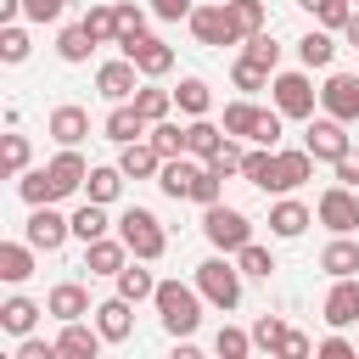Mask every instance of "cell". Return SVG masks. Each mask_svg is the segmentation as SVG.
Instances as JSON below:
<instances>
[{
    "label": "cell",
    "instance_id": "obj_5",
    "mask_svg": "<svg viewBox=\"0 0 359 359\" xmlns=\"http://www.w3.org/2000/svg\"><path fill=\"white\" fill-rule=\"evenodd\" d=\"M314 219H320L331 236H353V230H359V191H353V185H331V191H320Z\"/></svg>",
    "mask_w": 359,
    "mask_h": 359
},
{
    "label": "cell",
    "instance_id": "obj_32",
    "mask_svg": "<svg viewBox=\"0 0 359 359\" xmlns=\"http://www.w3.org/2000/svg\"><path fill=\"white\" fill-rule=\"evenodd\" d=\"M174 107L185 112V118H208V107H213V90H208V79H180V90H174Z\"/></svg>",
    "mask_w": 359,
    "mask_h": 359
},
{
    "label": "cell",
    "instance_id": "obj_25",
    "mask_svg": "<svg viewBox=\"0 0 359 359\" xmlns=\"http://www.w3.org/2000/svg\"><path fill=\"white\" fill-rule=\"evenodd\" d=\"M84 135H90V112H84V107L67 101V107L50 112V140H56V146H79Z\"/></svg>",
    "mask_w": 359,
    "mask_h": 359
},
{
    "label": "cell",
    "instance_id": "obj_8",
    "mask_svg": "<svg viewBox=\"0 0 359 359\" xmlns=\"http://www.w3.org/2000/svg\"><path fill=\"white\" fill-rule=\"evenodd\" d=\"M22 236H28L39 252H56V247L73 236V213H56L50 202H39V208L28 213V224H22Z\"/></svg>",
    "mask_w": 359,
    "mask_h": 359
},
{
    "label": "cell",
    "instance_id": "obj_7",
    "mask_svg": "<svg viewBox=\"0 0 359 359\" xmlns=\"http://www.w3.org/2000/svg\"><path fill=\"white\" fill-rule=\"evenodd\" d=\"M185 22H191V39H196V45H208V50H219V45H241V34H236V22H230L224 0H219V6H196Z\"/></svg>",
    "mask_w": 359,
    "mask_h": 359
},
{
    "label": "cell",
    "instance_id": "obj_20",
    "mask_svg": "<svg viewBox=\"0 0 359 359\" xmlns=\"http://www.w3.org/2000/svg\"><path fill=\"white\" fill-rule=\"evenodd\" d=\"M101 325H84V320H67L62 331H56V348H62V359H95L101 353Z\"/></svg>",
    "mask_w": 359,
    "mask_h": 359
},
{
    "label": "cell",
    "instance_id": "obj_35",
    "mask_svg": "<svg viewBox=\"0 0 359 359\" xmlns=\"http://www.w3.org/2000/svg\"><path fill=\"white\" fill-rule=\"evenodd\" d=\"M107 230H118V224L107 219V202H90V196H84V208L73 213V236H79V241H95V236H107Z\"/></svg>",
    "mask_w": 359,
    "mask_h": 359
},
{
    "label": "cell",
    "instance_id": "obj_39",
    "mask_svg": "<svg viewBox=\"0 0 359 359\" xmlns=\"http://www.w3.org/2000/svg\"><path fill=\"white\" fill-rule=\"evenodd\" d=\"M258 112H264V107H252L247 95H241V101H230V107H224V135H236V140H252V129H258Z\"/></svg>",
    "mask_w": 359,
    "mask_h": 359
},
{
    "label": "cell",
    "instance_id": "obj_48",
    "mask_svg": "<svg viewBox=\"0 0 359 359\" xmlns=\"http://www.w3.org/2000/svg\"><path fill=\"white\" fill-rule=\"evenodd\" d=\"M280 342H286V325H280V314H258V325H252V348H269V353H280Z\"/></svg>",
    "mask_w": 359,
    "mask_h": 359
},
{
    "label": "cell",
    "instance_id": "obj_44",
    "mask_svg": "<svg viewBox=\"0 0 359 359\" xmlns=\"http://www.w3.org/2000/svg\"><path fill=\"white\" fill-rule=\"evenodd\" d=\"M146 140H151V146H157L163 157H185V129H180V123H168V118H157Z\"/></svg>",
    "mask_w": 359,
    "mask_h": 359
},
{
    "label": "cell",
    "instance_id": "obj_45",
    "mask_svg": "<svg viewBox=\"0 0 359 359\" xmlns=\"http://www.w3.org/2000/svg\"><path fill=\"white\" fill-rule=\"evenodd\" d=\"M247 348H252V331L219 325V337H213V353H219V359H247Z\"/></svg>",
    "mask_w": 359,
    "mask_h": 359
},
{
    "label": "cell",
    "instance_id": "obj_52",
    "mask_svg": "<svg viewBox=\"0 0 359 359\" xmlns=\"http://www.w3.org/2000/svg\"><path fill=\"white\" fill-rule=\"evenodd\" d=\"M219 191H224V180L202 163V174H196V185H191V202H196V208H213V202H219Z\"/></svg>",
    "mask_w": 359,
    "mask_h": 359
},
{
    "label": "cell",
    "instance_id": "obj_3",
    "mask_svg": "<svg viewBox=\"0 0 359 359\" xmlns=\"http://www.w3.org/2000/svg\"><path fill=\"white\" fill-rule=\"evenodd\" d=\"M196 286H202V297H208L213 309H236V303H241V264H236V252L202 258V264H196Z\"/></svg>",
    "mask_w": 359,
    "mask_h": 359
},
{
    "label": "cell",
    "instance_id": "obj_49",
    "mask_svg": "<svg viewBox=\"0 0 359 359\" xmlns=\"http://www.w3.org/2000/svg\"><path fill=\"white\" fill-rule=\"evenodd\" d=\"M280 123H286V112L280 107H264L258 112V129H252V146H280Z\"/></svg>",
    "mask_w": 359,
    "mask_h": 359
},
{
    "label": "cell",
    "instance_id": "obj_11",
    "mask_svg": "<svg viewBox=\"0 0 359 359\" xmlns=\"http://www.w3.org/2000/svg\"><path fill=\"white\" fill-rule=\"evenodd\" d=\"M309 180H314V151L309 146H275V196H286Z\"/></svg>",
    "mask_w": 359,
    "mask_h": 359
},
{
    "label": "cell",
    "instance_id": "obj_54",
    "mask_svg": "<svg viewBox=\"0 0 359 359\" xmlns=\"http://www.w3.org/2000/svg\"><path fill=\"white\" fill-rule=\"evenodd\" d=\"M67 11V0H22V17L28 22H56Z\"/></svg>",
    "mask_w": 359,
    "mask_h": 359
},
{
    "label": "cell",
    "instance_id": "obj_30",
    "mask_svg": "<svg viewBox=\"0 0 359 359\" xmlns=\"http://www.w3.org/2000/svg\"><path fill=\"white\" fill-rule=\"evenodd\" d=\"M241 180L258 191H275V146H247L241 157Z\"/></svg>",
    "mask_w": 359,
    "mask_h": 359
},
{
    "label": "cell",
    "instance_id": "obj_37",
    "mask_svg": "<svg viewBox=\"0 0 359 359\" xmlns=\"http://www.w3.org/2000/svg\"><path fill=\"white\" fill-rule=\"evenodd\" d=\"M224 11H230V22H236L241 39H247V34H264V22H269L264 0H224Z\"/></svg>",
    "mask_w": 359,
    "mask_h": 359
},
{
    "label": "cell",
    "instance_id": "obj_29",
    "mask_svg": "<svg viewBox=\"0 0 359 359\" xmlns=\"http://www.w3.org/2000/svg\"><path fill=\"white\" fill-rule=\"evenodd\" d=\"M320 269H325L331 280H342V275H359V241H353V236H337V241L320 252Z\"/></svg>",
    "mask_w": 359,
    "mask_h": 359
},
{
    "label": "cell",
    "instance_id": "obj_31",
    "mask_svg": "<svg viewBox=\"0 0 359 359\" xmlns=\"http://www.w3.org/2000/svg\"><path fill=\"white\" fill-rule=\"evenodd\" d=\"M140 264H146V258H129V264H123V269L112 275V280H118V297H129V303H146V297L157 292L151 269H140Z\"/></svg>",
    "mask_w": 359,
    "mask_h": 359
},
{
    "label": "cell",
    "instance_id": "obj_1",
    "mask_svg": "<svg viewBox=\"0 0 359 359\" xmlns=\"http://www.w3.org/2000/svg\"><path fill=\"white\" fill-rule=\"evenodd\" d=\"M151 303H157V314H163V331L168 337H191L196 325H202V286L196 280H157V292H151Z\"/></svg>",
    "mask_w": 359,
    "mask_h": 359
},
{
    "label": "cell",
    "instance_id": "obj_47",
    "mask_svg": "<svg viewBox=\"0 0 359 359\" xmlns=\"http://www.w3.org/2000/svg\"><path fill=\"white\" fill-rule=\"evenodd\" d=\"M241 56H252V62H264V67H280V45L269 39V28H264V34H247V39H241Z\"/></svg>",
    "mask_w": 359,
    "mask_h": 359
},
{
    "label": "cell",
    "instance_id": "obj_19",
    "mask_svg": "<svg viewBox=\"0 0 359 359\" xmlns=\"http://www.w3.org/2000/svg\"><path fill=\"white\" fill-rule=\"evenodd\" d=\"M95 325H101L107 342H129V337H135V303H129V297H107V303H95Z\"/></svg>",
    "mask_w": 359,
    "mask_h": 359
},
{
    "label": "cell",
    "instance_id": "obj_50",
    "mask_svg": "<svg viewBox=\"0 0 359 359\" xmlns=\"http://www.w3.org/2000/svg\"><path fill=\"white\" fill-rule=\"evenodd\" d=\"M0 163H6V174H22V168H28V135L11 129V135L0 140Z\"/></svg>",
    "mask_w": 359,
    "mask_h": 359
},
{
    "label": "cell",
    "instance_id": "obj_36",
    "mask_svg": "<svg viewBox=\"0 0 359 359\" xmlns=\"http://www.w3.org/2000/svg\"><path fill=\"white\" fill-rule=\"evenodd\" d=\"M135 112H140L146 123L168 118V112H174V90H163V84H140V90H135Z\"/></svg>",
    "mask_w": 359,
    "mask_h": 359
},
{
    "label": "cell",
    "instance_id": "obj_2",
    "mask_svg": "<svg viewBox=\"0 0 359 359\" xmlns=\"http://www.w3.org/2000/svg\"><path fill=\"white\" fill-rule=\"evenodd\" d=\"M118 236H123L129 252L146 258V264H157V258L168 252V230H163V219H157L151 208H123V213H118Z\"/></svg>",
    "mask_w": 359,
    "mask_h": 359
},
{
    "label": "cell",
    "instance_id": "obj_34",
    "mask_svg": "<svg viewBox=\"0 0 359 359\" xmlns=\"http://www.w3.org/2000/svg\"><path fill=\"white\" fill-rule=\"evenodd\" d=\"M269 79H275V67H264V62H252V56H236V67H230V84H236L241 95L269 90Z\"/></svg>",
    "mask_w": 359,
    "mask_h": 359
},
{
    "label": "cell",
    "instance_id": "obj_58",
    "mask_svg": "<svg viewBox=\"0 0 359 359\" xmlns=\"http://www.w3.org/2000/svg\"><path fill=\"white\" fill-rule=\"evenodd\" d=\"M309 348H314V342H309L303 331H286V342H280V359H309Z\"/></svg>",
    "mask_w": 359,
    "mask_h": 359
},
{
    "label": "cell",
    "instance_id": "obj_42",
    "mask_svg": "<svg viewBox=\"0 0 359 359\" xmlns=\"http://www.w3.org/2000/svg\"><path fill=\"white\" fill-rule=\"evenodd\" d=\"M236 264H241V275H252V280H269L280 264H275V252L269 247H258V241H247L241 252H236Z\"/></svg>",
    "mask_w": 359,
    "mask_h": 359
},
{
    "label": "cell",
    "instance_id": "obj_40",
    "mask_svg": "<svg viewBox=\"0 0 359 359\" xmlns=\"http://www.w3.org/2000/svg\"><path fill=\"white\" fill-rule=\"evenodd\" d=\"M17 191H22V202H28V208H39V202H56L50 168H22V174H17Z\"/></svg>",
    "mask_w": 359,
    "mask_h": 359
},
{
    "label": "cell",
    "instance_id": "obj_33",
    "mask_svg": "<svg viewBox=\"0 0 359 359\" xmlns=\"http://www.w3.org/2000/svg\"><path fill=\"white\" fill-rule=\"evenodd\" d=\"M34 320H39V303H34V297H6V303H0V331L28 337V331H34Z\"/></svg>",
    "mask_w": 359,
    "mask_h": 359
},
{
    "label": "cell",
    "instance_id": "obj_55",
    "mask_svg": "<svg viewBox=\"0 0 359 359\" xmlns=\"http://www.w3.org/2000/svg\"><path fill=\"white\" fill-rule=\"evenodd\" d=\"M17 359H62V348L56 342H39V337H22L17 342Z\"/></svg>",
    "mask_w": 359,
    "mask_h": 359
},
{
    "label": "cell",
    "instance_id": "obj_28",
    "mask_svg": "<svg viewBox=\"0 0 359 359\" xmlns=\"http://www.w3.org/2000/svg\"><path fill=\"white\" fill-rule=\"evenodd\" d=\"M123 180H129V174H123L118 163H95V168H90V180H84V196L112 208V202H118V191H123Z\"/></svg>",
    "mask_w": 359,
    "mask_h": 359
},
{
    "label": "cell",
    "instance_id": "obj_12",
    "mask_svg": "<svg viewBox=\"0 0 359 359\" xmlns=\"http://www.w3.org/2000/svg\"><path fill=\"white\" fill-rule=\"evenodd\" d=\"M95 90L118 107V101H135V90H140V67L129 62V56H118V62H101L95 67Z\"/></svg>",
    "mask_w": 359,
    "mask_h": 359
},
{
    "label": "cell",
    "instance_id": "obj_62",
    "mask_svg": "<svg viewBox=\"0 0 359 359\" xmlns=\"http://www.w3.org/2000/svg\"><path fill=\"white\" fill-rule=\"evenodd\" d=\"M353 6H359V0H353Z\"/></svg>",
    "mask_w": 359,
    "mask_h": 359
},
{
    "label": "cell",
    "instance_id": "obj_26",
    "mask_svg": "<svg viewBox=\"0 0 359 359\" xmlns=\"http://www.w3.org/2000/svg\"><path fill=\"white\" fill-rule=\"evenodd\" d=\"M297 62L314 73V67H331L337 62V39H331V28H309L303 39H297Z\"/></svg>",
    "mask_w": 359,
    "mask_h": 359
},
{
    "label": "cell",
    "instance_id": "obj_21",
    "mask_svg": "<svg viewBox=\"0 0 359 359\" xmlns=\"http://www.w3.org/2000/svg\"><path fill=\"white\" fill-rule=\"evenodd\" d=\"M101 135H107V140H118V146H129V140H146V135H151V123L135 112V101H118V107L107 112Z\"/></svg>",
    "mask_w": 359,
    "mask_h": 359
},
{
    "label": "cell",
    "instance_id": "obj_51",
    "mask_svg": "<svg viewBox=\"0 0 359 359\" xmlns=\"http://www.w3.org/2000/svg\"><path fill=\"white\" fill-rule=\"evenodd\" d=\"M241 157H247V151H241V146H236V135H230V140H224V146L208 157V168H213L219 180H230V174H241Z\"/></svg>",
    "mask_w": 359,
    "mask_h": 359
},
{
    "label": "cell",
    "instance_id": "obj_10",
    "mask_svg": "<svg viewBox=\"0 0 359 359\" xmlns=\"http://www.w3.org/2000/svg\"><path fill=\"white\" fill-rule=\"evenodd\" d=\"M135 67H140V79H163V73H174V45L168 39H151V34H140V39H129V45H118Z\"/></svg>",
    "mask_w": 359,
    "mask_h": 359
},
{
    "label": "cell",
    "instance_id": "obj_61",
    "mask_svg": "<svg viewBox=\"0 0 359 359\" xmlns=\"http://www.w3.org/2000/svg\"><path fill=\"white\" fill-rule=\"evenodd\" d=\"M297 6H303V11H320V6H325V0H297Z\"/></svg>",
    "mask_w": 359,
    "mask_h": 359
},
{
    "label": "cell",
    "instance_id": "obj_43",
    "mask_svg": "<svg viewBox=\"0 0 359 359\" xmlns=\"http://www.w3.org/2000/svg\"><path fill=\"white\" fill-rule=\"evenodd\" d=\"M28 50H34L28 45V28L22 22H0V62L17 67V62H28Z\"/></svg>",
    "mask_w": 359,
    "mask_h": 359
},
{
    "label": "cell",
    "instance_id": "obj_60",
    "mask_svg": "<svg viewBox=\"0 0 359 359\" xmlns=\"http://www.w3.org/2000/svg\"><path fill=\"white\" fill-rule=\"evenodd\" d=\"M342 39H348V45H359V6H353V17L342 22Z\"/></svg>",
    "mask_w": 359,
    "mask_h": 359
},
{
    "label": "cell",
    "instance_id": "obj_59",
    "mask_svg": "<svg viewBox=\"0 0 359 359\" xmlns=\"http://www.w3.org/2000/svg\"><path fill=\"white\" fill-rule=\"evenodd\" d=\"M22 17V0H0V22H17Z\"/></svg>",
    "mask_w": 359,
    "mask_h": 359
},
{
    "label": "cell",
    "instance_id": "obj_9",
    "mask_svg": "<svg viewBox=\"0 0 359 359\" xmlns=\"http://www.w3.org/2000/svg\"><path fill=\"white\" fill-rule=\"evenodd\" d=\"M303 146L314 151V163H337V157H342L353 140H348V123L325 112V118H309V135H303Z\"/></svg>",
    "mask_w": 359,
    "mask_h": 359
},
{
    "label": "cell",
    "instance_id": "obj_24",
    "mask_svg": "<svg viewBox=\"0 0 359 359\" xmlns=\"http://www.w3.org/2000/svg\"><path fill=\"white\" fill-rule=\"evenodd\" d=\"M34 252H39V247H34L28 236H22V241H0V280H6V286H22V280L34 275Z\"/></svg>",
    "mask_w": 359,
    "mask_h": 359
},
{
    "label": "cell",
    "instance_id": "obj_6",
    "mask_svg": "<svg viewBox=\"0 0 359 359\" xmlns=\"http://www.w3.org/2000/svg\"><path fill=\"white\" fill-rule=\"evenodd\" d=\"M269 95H275V107L286 118H314V107H320V90H314L309 73H275L269 79Z\"/></svg>",
    "mask_w": 359,
    "mask_h": 359
},
{
    "label": "cell",
    "instance_id": "obj_41",
    "mask_svg": "<svg viewBox=\"0 0 359 359\" xmlns=\"http://www.w3.org/2000/svg\"><path fill=\"white\" fill-rule=\"evenodd\" d=\"M84 28L95 45H118V6H90L84 11Z\"/></svg>",
    "mask_w": 359,
    "mask_h": 359
},
{
    "label": "cell",
    "instance_id": "obj_57",
    "mask_svg": "<svg viewBox=\"0 0 359 359\" xmlns=\"http://www.w3.org/2000/svg\"><path fill=\"white\" fill-rule=\"evenodd\" d=\"M151 11H157L163 22H185V17L196 11V0H151Z\"/></svg>",
    "mask_w": 359,
    "mask_h": 359
},
{
    "label": "cell",
    "instance_id": "obj_53",
    "mask_svg": "<svg viewBox=\"0 0 359 359\" xmlns=\"http://www.w3.org/2000/svg\"><path fill=\"white\" fill-rule=\"evenodd\" d=\"M314 353H320V359H353L359 348H353L342 331H331V337H320V342H314Z\"/></svg>",
    "mask_w": 359,
    "mask_h": 359
},
{
    "label": "cell",
    "instance_id": "obj_17",
    "mask_svg": "<svg viewBox=\"0 0 359 359\" xmlns=\"http://www.w3.org/2000/svg\"><path fill=\"white\" fill-rule=\"evenodd\" d=\"M129 258H135V252H129L123 236H95V241H84V269H90V275H118Z\"/></svg>",
    "mask_w": 359,
    "mask_h": 359
},
{
    "label": "cell",
    "instance_id": "obj_4",
    "mask_svg": "<svg viewBox=\"0 0 359 359\" xmlns=\"http://www.w3.org/2000/svg\"><path fill=\"white\" fill-rule=\"evenodd\" d=\"M202 236H208L219 252H241V247L252 241V219H247L241 208L213 202V208H202Z\"/></svg>",
    "mask_w": 359,
    "mask_h": 359
},
{
    "label": "cell",
    "instance_id": "obj_46",
    "mask_svg": "<svg viewBox=\"0 0 359 359\" xmlns=\"http://www.w3.org/2000/svg\"><path fill=\"white\" fill-rule=\"evenodd\" d=\"M146 34V11L135 6V0H118V45H129V39H140Z\"/></svg>",
    "mask_w": 359,
    "mask_h": 359
},
{
    "label": "cell",
    "instance_id": "obj_22",
    "mask_svg": "<svg viewBox=\"0 0 359 359\" xmlns=\"http://www.w3.org/2000/svg\"><path fill=\"white\" fill-rule=\"evenodd\" d=\"M309 224H314V213H309L297 196H280V202L269 208V236H280V241H297Z\"/></svg>",
    "mask_w": 359,
    "mask_h": 359
},
{
    "label": "cell",
    "instance_id": "obj_16",
    "mask_svg": "<svg viewBox=\"0 0 359 359\" xmlns=\"http://www.w3.org/2000/svg\"><path fill=\"white\" fill-rule=\"evenodd\" d=\"M45 168H50L56 202H62V196H73V191H84V180H90V163L79 157V146H62V151H56V157H50Z\"/></svg>",
    "mask_w": 359,
    "mask_h": 359
},
{
    "label": "cell",
    "instance_id": "obj_38",
    "mask_svg": "<svg viewBox=\"0 0 359 359\" xmlns=\"http://www.w3.org/2000/svg\"><path fill=\"white\" fill-rule=\"evenodd\" d=\"M90 50H95V39H90L84 22H73V28L56 34V56H62V62H90Z\"/></svg>",
    "mask_w": 359,
    "mask_h": 359
},
{
    "label": "cell",
    "instance_id": "obj_23",
    "mask_svg": "<svg viewBox=\"0 0 359 359\" xmlns=\"http://www.w3.org/2000/svg\"><path fill=\"white\" fill-rule=\"evenodd\" d=\"M118 168H123L129 180H157L163 151H157L151 140H129V146H118Z\"/></svg>",
    "mask_w": 359,
    "mask_h": 359
},
{
    "label": "cell",
    "instance_id": "obj_18",
    "mask_svg": "<svg viewBox=\"0 0 359 359\" xmlns=\"http://www.w3.org/2000/svg\"><path fill=\"white\" fill-rule=\"evenodd\" d=\"M45 314H50L56 325H67V320H84V314H95V309H90V292H84L79 280H56L50 297H45Z\"/></svg>",
    "mask_w": 359,
    "mask_h": 359
},
{
    "label": "cell",
    "instance_id": "obj_14",
    "mask_svg": "<svg viewBox=\"0 0 359 359\" xmlns=\"http://www.w3.org/2000/svg\"><path fill=\"white\" fill-rule=\"evenodd\" d=\"M325 325L331 331H342V325H359V275H342V280H331V292H325Z\"/></svg>",
    "mask_w": 359,
    "mask_h": 359
},
{
    "label": "cell",
    "instance_id": "obj_15",
    "mask_svg": "<svg viewBox=\"0 0 359 359\" xmlns=\"http://www.w3.org/2000/svg\"><path fill=\"white\" fill-rule=\"evenodd\" d=\"M320 107H325L331 118L353 123V118H359V79H353V73H331V79L320 84Z\"/></svg>",
    "mask_w": 359,
    "mask_h": 359
},
{
    "label": "cell",
    "instance_id": "obj_27",
    "mask_svg": "<svg viewBox=\"0 0 359 359\" xmlns=\"http://www.w3.org/2000/svg\"><path fill=\"white\" fill-rule=\"evenodd\" d=\"M224 140H230V135H224V123H208V118H191V123H185V151H191V157H202V163H208Z\"/></svg>",
    "mask_w": 359,
    "mask_h": 359
},
{
    "label": "cell",
    "instance_id": "obj_13",
    "mask_svg": "<svg viewBox=\"0 0 359 359\" xmlns=\"http://www.w3.org/2000/svg\"><path fill=\"white\" fill-rule=\"evenodd\" d=\"M196 174H202V157H163V168H157V191L168 196V202H191V185H196Z\"/></svg>",
    "mask_w": 359,
    "mask_h": 359
},
{
    "label": "cell",
    "instance_id": "obj_56",
    "mask_svg": "<svg viewBox=\"0 0 359 359\" xmlns=\"http://www.w3.org/2000/svg\"><path fill=\"white\" fill-rule=\"evenodd\" d=\"M331 168H337V185H353V191H359V151H353V146H348Z\"/></svg>",
    "mask_w": 359,
    "mask_h": 359
}]
</instances>
